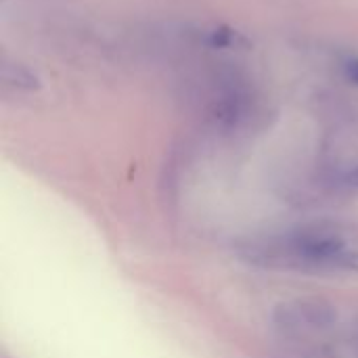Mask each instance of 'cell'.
<instances>
[{
  "instance_id": "obj_5",
  "label": "cell",
  "mask_w": 358,
  "mask_h": 358,
  "mask_svg": "<svg viewBox=\"0 0 358 358\" xmlns=\"http://www.w3.org/2000/svg\"><path fill=\"white\" fill-rule=\"evenodd\" d=\"M334 182L342 189H358V164L334 174Z\"/></svg>"
},
{
  "instance_id": "obj_7",
  "label": "cell",
  "mask_w": 358,
  "mask_h": 358,
  "mask_svg": "<svg viewBox=\"0 0 358 358\" xmlns=\"http://www.w3.org/2000/svg\"><path fill=\"white\" fill-rule=\"evenodd\" d=\"M350 344H355L358 348V323H355V327L350 329Z\"/></svg>"
},
{
  "instance_id": "obj_2",
  "label": "cell",
  "mask_w": 358,
  "mask_h": 358,
  "mask_svg": "<svg viewBox=\"0 0 358 358\" xmlns=\"http://www.w3.org/2000/svg\"><path fill=\"white\" fill-rule=\"evenodd\" d=\"M338 308L321 298H296L275 306L273 325L285 334H319L338 323Z\"/></svg>"
},
{
  "instance_id": "obj_6",
  "label": "cell",
  "mask_w": 358,
  "mask_h": 358,
  "mask_svg": "<svg viewBox=\"0 0 358 358\" xmlns=\"http://www.w3.org/2000/svg\"><path fill=\"white\" fill-rule=\"evenodd\" d=\"M342 73H344L346 82H350L352 86H358V55H346L342 59Z\"/></svg>"
},
{
  "instance_id": "obj_1",
  "label": "cell",
  "mask_w": 358,
  "mask_h": 358,
  "mask_svg": "<svg viewBox=\"0 0 358 358\" xmlns=\"http://www.w3.org/2000/svg\"><path fill=\"white\" fill-rule=\"evenodd\" d=\"M243 256L258 266L294 273H358V250L331 231L302 229L250 245Z\"/></svg>"
},
{
  "instance_id": "obj_4",
  "label": "cell",
  "mask_w": 358,
  "mask_h": 358,
  "mask_svg": "<svg viewBox=\"0 0 358 358\" xmlns=\"http://www.w3.org/2000/svg\"><path fill=\"white\" fill-rule=\"evenodd\" d=\"M2 80H4V84H10L17 90H38L40 88L38 76L27 65H21V63H4Z\"/></svg>"
},
{
  "instance_id": "obj_3",
  "label": "cell",
  "mask_w": 358,
  "mask_h": 358,
  "mask_svg": "<svg viewBox=\"0 0 358 358\" xmlns=\"http://www.w3.org/2000/svg\"><path fill=\"white\" fill-rule=\"evenodd\" d=\"M201 42L210 48H248L250 46V40L237 31V29H231L227 25H216V27H210L201 34Z\"/></svg>"
}]
</instances>
